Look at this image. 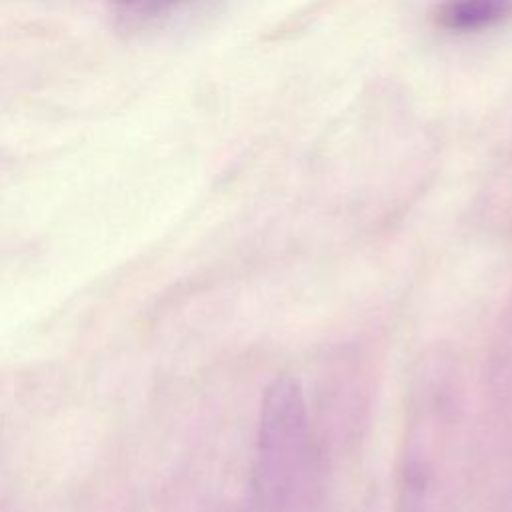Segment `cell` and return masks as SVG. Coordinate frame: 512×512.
<instances>
[{
    "label": "cell",
    "mask_w": 512,
    "mask_h": 512,
    "mask_svg": "<svg viewBox=\"0 0 512 512\" xmlns=\"http://www.w3.org/2000/svg\"><path fill=\"white\" fill-rule=\"evenodd\" d=\"M318 452L300 382L276 376L262 396L252 476L256 512H312Z\"/></svg>",
    "instance_id": "6da1fadb"
},
{
    "label": "cell",
    "mask_w": 512,
    "mask_h": 512,
    "mask_svg": "<svg viewBox=\"0 0 512 512\" xmlns=\"http://www.w3.org/2000/svg\"><path fill=\"white\" fill-rule=\"evenodd\" d=\"M512 18V0H440L434 20L442 30L470 34L496 28Z\"/></svg>",
    "instance_id": "7a4b0ae2"
},
{
    "label": "cell",
    "mask_w": 512,
    "mask_h": 512,
    "mask_svg": "<svg viewBox=\"0 0 512 512\" xmlns=\"http://www.w3.org/2000/svg\"><path fill=\"white\" fill-rule=\"evenodd\" d=\"M180 2L182 0H112L114 8L124 18H134V20L156 18V16L172 10Z\"/></svg>",
    "instance_id": "3957f363"
}]
</instances>
